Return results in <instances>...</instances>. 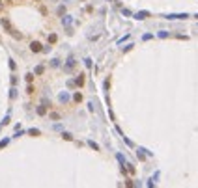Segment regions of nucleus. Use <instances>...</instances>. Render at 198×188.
Returning <instances> with one entry per match:
<instances>
[{"label":"nucleus","mask_w":198,"mask_h":188,"mask_svg":"<svg viewBox=\"0 0 198 188\" xmlns=\"http://www.w3.org/2000/svg\"><path fill=\"white\" fill-rule=\"evenodd\" d=\"M32 50H34V52H39V50H41V45H39V43H32Z\"/></svg>","instance_id":"1"}]
</instances>
